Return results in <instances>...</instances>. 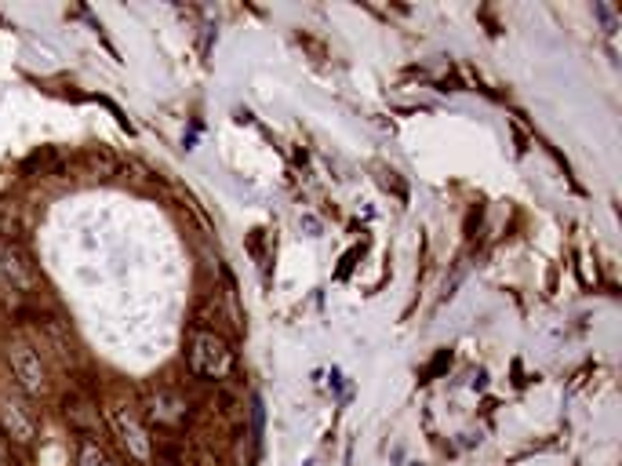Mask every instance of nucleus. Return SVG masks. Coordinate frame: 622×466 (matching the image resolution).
Returning a JSON list of instances; mask_svg holds the SVG:
<instances>
[{
  "label": "nucleus",
  "mask_w": 622,
  "mask_h": 466,
  "mask_svg": "<svg viewBox=\"0 0 622 466\" xmlns=\"http://www.w3.org/2000/svg\"><path fill=\"white\" fill-rule=\"evenodd\" d=\"M190 368L204 379H222L233 368L230 346L222 343L219 335L211 332H193L190 339Z\"/></svg>",
  "instance_id": "obj_1"
},
{
  "label": "nucleus",
  "mask_w": 622,
  "mask_h": 466,
  "mask_svg": "<svg viewBox=\"0 0 622 466\" xmlns=\"http://www.w3.org/2000/svg\"><path fill=\"white\" fill-rule=\"evenodd\" d=\"M11 368H15V375H19V383L30 390V394H37L44 386V372H41V361L26 350V346H15L11 350Z\"/></svg>",
  "instance_id": "obj_2"
},
{
  "label": "nucleus",
  "mask_w": 622,
  "mask_h": 466,
  "mask_svg": "<svg viewBox=\"0 0 622 466\" xmlns=\"http://www.w3.org/2000/svg\"><path fill=\"white\" fill-rule=\"evenodd\" d=\"M121 434H124V445L131 448V456H135V459H150V441H146V430H142L135 419L121 416Z\"/></svg>",
  "instance_id": "obj_3"
},
{
  "label": "nucleus",
  "mask_w": 622,
  "mask_h": 466,
  "mask_svg": "<svg viewBox=\"0 0 622 466\" xmlns=\"http://www.w3.org/2000/svg\"><path fill=\"white\" fill-rule=\"evenodd\" d=\"M153 416L161 419V423H179L186 416V405H182V397L175 394H157L153 397Z\"/></svg>",
  "instance_id": "obj_4"
},
{
  "label": "nucleus",
  "mask_w": 622,
  "mask_h": 466,
  "mask_svg": "<svg viewBox=\"0 0 622 466\" xmlns=\"http://www.w3.org/2000/svg\"><path fill=\"white\" fill-rule=\"evenodd\" d=\"M4 426L11 430V437H19V441H30L33 437V423L19 412V405H11V401H4Z\"/></svg>",
  "instance_id": "obj_5"
},
{
  "label": "nucleus",
  "mask_w": 622,
  "mask_h": 466,
  "mask_svg": "<svg viewBox=\"0 0 622 466\" xmlns=\"http://www.w3.org/2000/svg\"><path fill=\"white\" fill-rule=\"evenodd\" d=\"M81 466H113V463H110V456H106V452H102L99 445H84Z\"/></svg>",
  "instance_id": "obj_6"
}]
</instances>
